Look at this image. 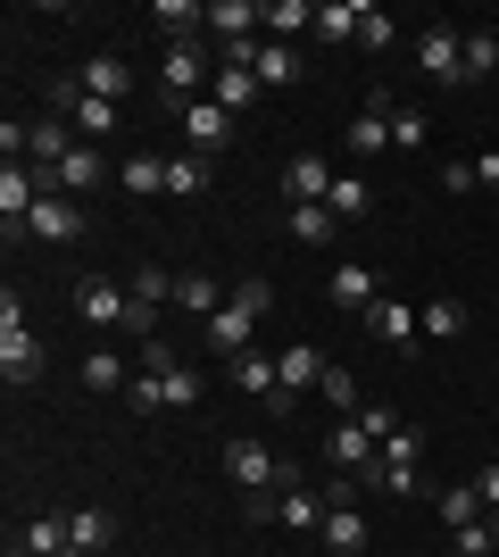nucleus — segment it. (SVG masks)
Instances as JSON below:
<instances>
[{
  "instance_id": "nucleus-3",
  "label": "nucleus",
  "mask_w": 499,
  "mask_h": 557,
  "mask_svg": "<svg viewBox=\"0 0 499 557\" xmlns=\"http://www.w3.org/2000/svg\"><path fill=\"white\" fill-rule=\"evenodd\" d=\"M416 67H425V84H466V34H458V25H425V34H416Z\"/></svg>"
},
{
  "instance_id": "nucleus-19",
  "label": "nucleus",
  "mask_w": 499,
  "mask_h": 557,
  "mask_svg": "<svg viewBox=\"0 0 499 557\" xmlns=\"http://www.w3.org/2000/svg\"><path fill=\"white\" fill-rule=\"evenodd\" d=\"M209 25L225 34V50H234V42H259L266 9H259V0H209Z\"/></svg>"
},
{
  "instance_id": "nucleus-45",
  "label": "nucleus",
  "mask_w": 499,
  "mask_h": 557,
  "mask_svg": "<svg viewBox=\"0 0 499 557\" xmlns=\"http://www.w3.org/2000/svg\"><path fill=\"white\" fill-rule=\"evenodd\" d=\"M358 424H366L375 442H391V433H400V417H391V408H358Z\"/></svg>"
},
{
  "instance_id": "nucleus-29",
  "label": "nucleus",
  "mask_w": 499,
  "mask_h": 557,
  "mask_svg": "<svg viewBox=\"0 0 499 557\" xmlns=\"http://www.w3.org/2000/svg\"><path fill=\"white\" fill-rule=\"evenodd\" d=\"M433 516H441V524L458 533V524H475V516H483V491H475V483H450V491H433Z\"/></svg>"
},
{
  "instance_id": "nucleus-36",
  "label": "nucleus",
  "mask_w": 499,
  "mask_h": 557,
  "mask_svg": "<svg viewBox=\"0 0 499 557\" xmlns=\"http://www.w3.org/2000/svg\"><path fill=\"white\" fill-rule=\"evenodd\" d=\"M425 333H433V342H458V333H466V300H450V292L425 300Z\"/></svg>"
},
{
  "instance_id": "nucleus-7",
  "label": "nucleus",
  "mask_w": 499,
  "mask_h": 557,
  "mask_svg": "<svg viewBox=\"0 0 499 557\" xmlns=\"http://www.w3.org/2000/svg\"><path fill=\"white\" fill-rule=\"evenodd\" d=\"M75 233H84L75 200H67V191H42V200H34V216H25V225L9 233V242H75Z\"/></svg>"
},
{
  "instance_id": "nucleus-34",
  "label": "nucleus",
  "mask_w": 499,
  "mask_h": 557,
  "mask_svg": "<svg viewBox=\"0 0 499 557\" xmlns=\"http://www.w3.org/2000/svg\"><path fill=\"white\" fill-rule=\"evenodd\" d=\"M325 209L341 216V225H350V216H366V209H375V191L358 184V175H333V191H325Z\"/></svg>"
},
{
  "instance_id": "nucleus-41",
  "label": "nucleus",
  "mask_w": 499,
  "mask_h": 557,
  "mask_svg": "<svg viewBox=\"0 0 499 557\" xmlns=\"http://www.w3.org/2000/svg\"><path fill=\"white\" fill-rule=\"evenodd\" d=\"M234 308H241V317H266V308H275V283H266V275H241L234 283Z\"/></svg>"
},
{
  "instance_id": "nucleus-38",
  "label": "nucleus",
  "mask_w": 499,
  "mask_h": 557,
  "mask_svg": "<svg viewBox=\"0 0 499 557\" xmlns=\"http://www.w3.org/2000/svg\"><path fill=\"white\" fill-rule=\"evenodd\" d=\"M316 392H325L341 417H358V408H366V399H358V374H350V367H325V383H316Z\"/></svg>"
},
{
  "instance_id": "nucleus-9",
  "label": "nucleus",
  "mask_w": 499,
  "mask_h": 557,
  "mask_svg": "<svg viewBox=\"0 0 499 557\" xmlns=\"http://www.w3.org/2000/svg\"><path fill=\"white\" fill-rule=\"evenodd\" d=\"M325 300L341 308V317H366V308L383 300V283H375V267H358V258H350V267H333V275H325Z\"/></svg>"
},
{
  "instance_id": "nucleus-25",
  "label": "nucleus",
  "mask_w": 499,
  "mask_h": 557,
  "mask_svg": "<svg viewBox=\"0 0 499 557\" xmlns=\"http://www.w3.org/2000/svg\"><path fill=\"white\" fill-rule=\"evenodd\" d=\"M67 541H75L84 557H100L109 541H117V516H109V508H75V516H67Z\"/></svg>"
},
{
  "instance_id": "nucleus-17",
  "label": "nucleus",
  "mask_w": 499,
  "mask_h": 557,
  "mask_svg": "<svg viewBox=\"0 0 499 557\" xmlns=\"http://www.w3.org/2000/svg\"><path fill=\"white\" fill-rule=\"evenodd\" d=\"M325 367H333V358H325L316 342L284 349V367H275V392H291V399H300V392H316V383H325Z\"/></svg>"
},
{
  "instance_id": "nucleus-37",
  "label": "nucleus",
  "mask_w": 499,
  "mask_h": 557,
  "mask_svg": "<svg viewBox=\"0 0 499 557\" xmlns=\"http://www.w3.org/2000/svg\"><path fill=\"white\" fill-rule=\"evenodd\" d=\"M316 42H358V9H350V0L316 9Z\"/></svg>"
},
{
  "instance_id": "nucleus-20",
  "label": "nucleus",
  "mask_w": 499,
  "mask_h": 557,
  "mask_svg": "<svg viewBox=\"0 0 499 557\" xmlns=\"http://www.w3.org/2000/svg\"><path fill=\"white\" fill-rule=\"evenodd\" d=\"M250 67H259V84H266V92H291V84L309 75V59H300L291 42H259V59H250Z\"/></svg>"
},
{
  "instance_id": "nucleus-49",
  "label": "nucleus",
  "mask_w": 499,
  "mask_h": 557,
  "mask_svg": "<svg viewBox=\"0 0 499 557\" xmlns=\"http://www.w3.org/2000/svg\"><path fill=\"white\" fill-rule=\"evenodd\" d=\"M67 557H84V549H67Z\"/></svg>"
},
{
  "instance_id": "nucleus-35",
  "label": "nucleus",
  "mask_w": 499,
  "mask_h": 557,
  "mask_svg": "<svg viewBox=\"0 0 499 557\" xmlns=\"http://www.w3.org/2000/svg\"><path fill=\"white\" fill-rule=\"evenodd\" d=\"M234 383L250 399H275V358H266V349H250V358H234Z\"/></svg>"
},
{
  "instance_id": "nucleus-1",
  "label": "nucleus",
  "mask_w": 499,
  "mask_h": 557,
  "mask_svg": "<svg viewBox=\"0 0 499 557\" xmlns=\"http://www.w3.org/2000/svg\"><path fill=\"white\" fill-rule=\"evenodd\" d=\"M225 483L250 491V516H266V491H284V483H291V466L275 458L259 433H234V442H225Z\"/></svg>"
},
{
  "instance_id": "nucleus-5",
  "label": "nucleus",
  "mask_w": 499,
  "mask_h": 557,
  "mask_svg": "<svg viewBox=\"0 0 499 557\" xmlns=\"http://www.w3.org/2000/svg\"><path fill=\"white\" fill-rule=\"evenodd\" d=\"M416 458H425V433H416V424H400V433L383 442L375 474H358V483H375V491H416Z\"/></svg>"
},
{
  "instance_id": "nucleus-42",
  "label": "nucleus",
  "mask_w": 499,
  "mask_h": 557,
  "mask_svg": "<svg viewBox=\"0 0 499 557\" xmlns=\"http://www.w3.org/2000/svg\"><path fill=\"white\" fill-rule=\"evenodd\" d=\"M450 549L458 557H499V541H491V524L475 516V524H458V533H450Z\"/></svg>"
},
{
  "instance_id": "nucleus-33",
  "label": "nucleus",
  "mask_w": 499,
  "mask_h": 557,
  "mask_svg": "<svg viewBox=\"0 0 499 557\" xmlns=\"http://www.w3.org/2000/svg\"><path fill=\"white\" fill-rule=\"evenodd\" d=\"M84 383H92V392H134V374H125L117 349H92V358H84Z\"/></svg>"
},
{
  "instance_id": "nucleus-32",
  "label": "nucleus",
  "mask_w": 499,
  "mask_h": 557,
  "mask_svg": "<svg viewBox=\"0 0 499 557\" xmlns=\"http://www.w3.org/2000/svg\"><path fill=\"white\" fill-rule=\"evenodd\" d=\"M266 25H275V42H291V34H316V9L309 0H266Z\"/></svg>"
},
{
  "instance_id": "nucleus-46",
  "label": "nucleus",
  "mask_w": 499,
  "mask_h": 557,
  "mask_svg": "<svg viewBox=\"0 0 499 557\" xmlns=\"http://www.w3.org/2000/svg\"><path fill=\"white\" fill-rule=\"evenodd\" d=\"M475 491H483V516H491V508H499V466H483V474H475Z\"/></svg>"
},
{
  "instance_id": "nucleus-23",
  "label": "nucleus",
  "mask_w": 499,
  "mask_h": 557,
  "mask_svg": "<svg viewBox=\"0 0 499 557\" xmlns=\"http://www.w3.org/2000/svg\"><path fill=\"white\" fill-rule=\"evenodd\" d=\"M250 325H259V317H241V308L225 300L209 317V349H216V358H250Z\"/></svg>"
},
{
  "instance_id": "nucleus-30",
  "label": "nucleus",
  "mask_w": 499,
  "mask_h": 557,
  "mask_svg": "<svg viewBox=\"0 0 499 557\" xmlns=\"http://www.w3.org/2000/svg\"><path fill=\"white\" fill-rule=\"evenodd\" d=\"M166 191H175V200H200V191H209V159H200V150L166 159Z\"/></svg>"
},
{
  "instance_id": "nucleus-22",
  "label": "nucleus",
  "mask_w": 499,
  "mask_h": 557,
  "mask_svg": "<svg viewBox=\"0 0 499 557\" xmlns=\"http://www.w3.org/2000/svg\"><path fill=\"white\" fill-rule=\"evenodd\" d=\"M150 25H159L166 42H200V25H209V0H159V9H150Z\"/></svg>"
},
{
  "instance_id": "nucleus-12",
  "label": "nucleus",
  "mask_w": 499,
  "mask_h": 557,
  "mask_svg": "<svg viewBox=\"0 0 499 557\" xmlns=\"http://www.w3.org/2000/svg\"><path fill=\"white\" fill-rule=\"evenodd\" d=\"M0 383H9V392H25V383H42V342H34V333H0Z\"/></svg>"
},
{
  "instance_id": "nucleus-50",
  "label": "nucleus",
  "mask_w": 499,
  "mask_h": 557,
  "mask_svg": "<svg viewBox=\"0 0 499 557\" xmlns=\"http://www.w3.org/2000/svg\"><path fill=\"white\" fill-rule=\"evenodd\" d=\"M9 557H17V549H9Z\"/></svg>"
},
{
  "instance_id": "nucleus-14",
  "label": "nucleus",
  "mask_w": 499,
  "mask_h": 557,
  "mask_svg": "<svg viewBox=\"0 0 499 557\" xmlns=\"http://www.w3.org/2000/svg\"><path fill=\"white\" fill-rule=\"evenodd\" d=\"M184 141L200 150V159H209V150H234V116L216 109V100H191L184 109Z\"/></svg>"
},
{
  "instance_id": "nucleus-15",
  "label": "nucleus",
  "mask_w": 499,
  "mask_h": 557,
  "mask_svg": "<svg viewBox=\"0 0 499 557\" xmlns=\"http://www.w3.org/2000/svg\"><path fill=\"white\" fill-rule=\"evenodd\" d=\"M209 92H216V109H225V116H241L250 100H266V84H259V67H250V59H225Z\"/></svg>"
},
{
  "instance_id": "nucleus-31",
  "label": "nucleus",
  "mask_w": 499,
  "mask_h": 557,
  "mask_svg": "<svg viewBox=\"0 0 499 557\" xmlns=\"http://www.w3.org/2000/svg\"><path fill=\"white\" fill-rule=\"evenodd\" d=\"M284 184H291V200H325V191H333V166L325 159H291Z\"/></svg>"
},
{
  "instance_id": "nucleus-16",
  "label": "nucleus",
  "mask_w": 499,
  "mask_h": 557,
  "mask_svg": "<svg viewBox=\"0 0 499 557\" xmlns=\"http://www.w3.org/2000/svg\"><path fill=\"white\" fill-rule=\"evenodd\" d=\"M316 541H325L333 557H358V549H366L375 533H366V516H358L350 499H333V508H325V524H316Z\"/></svg>"
},
{
  "instance_id": "nucleus-28",
  "label": "nucleus",
  "mask_w": 499,
  "mask_h": 557,
  "mask_svg": "<svg viewBox=\"0 0 499 557\" xmlns=\"http://www.w3.org/2000/svg\"><path fill=\"white\" fill-rule=\"evenodd\" d=\"M225 300H234V292H216L209 275H175V308H191L200 325H209V317H216V308H225Z\"/></svg>"
},
{
  "instance_id": "nucleus-26",
  "label": "nucleus",
  "mask_w": 499,
  "mask_h": 557,
  "mask_svg": "<svg viewBox=\"0 0 499 557\" xmlns=\"http://www.w3.org/2000/svg\"><path fill=\"white\" fill-rule=\"evenodd\" d=\"M75 541H67V516H34L25 524V541H17V557H67Z\"/></svg>"
},
{
  "instance_id": "nucleus-6",
  "label": "nucleus",
  "mask_w": 499,
  "mask_h": 557,
  "mask_svg": "<svg viewBox=\"0 0 499 557\" xmlns=\"http://www.w3.org/2000/svg\"><path fill=\"white\" fill-rule=\"evenodd\" d=\"M109 175H117V166L100 159L92 141H75L67 159H59V166H50V175H42V191H67V200H75V191H84V200H92V191L109 184Z\"/></svg>"
},
{
  "instance_id": "nucleus-47",
  "label": "nucleus",
  "mask_w": 499,
  "mask_h": 557,
  "mask_svg": "<svg viewBox=\"0 0 499 557\" xmlns=\"http://www.w3.org/2000/svg\"><path fill=\"white\" fill-rule=\"evenodd\" d=\"M475 184H483V191H499V150H491V159L475 166Z\"/></svg>"
},
{
  "instance_id": "nucleus-21",
  "label": "nucleus",
  "mask_w": 499,
  "mask_h": 557,
  "mask_svg": "<svg viewBox=\"0 0 499 557\" xmlns=\"http://www.w3.org/2000/svg\"><path fill=\"white\" fill-rule=\"evenodd\" d=\"M383 141H391V100L375 92V100H366V109L350 116V159H375Z\"/></svg>"
},
{
  "instance_id": "nucleus-24",
  "label": "nucleus",
  "mask_w": 499,
  "mask_h": 557,
  "mask_svg": "<svg viewBox=\"0 0 499 557\" xmlns=\"http://www.w3.org/2000/svg\"><path fill=\"white\" fill-rule=\"evenodd\" d=\"M284 225H291V242H309V250H325L333 233H341V216H333L325 200H291V216H284Z\"/></svg>"
},
{
  "instance_id": "nucleus-48",
  "label": "nucleus",
  "mask_w": 499,
  "mask_h": 557,
  "mask_svg": "<svg viewBox=\"0 0 499 557\" xmlns=\"http://www.w3.org/2000/svg\"><path fill=\"white\" fill-rule=\"evenodd\" d=\"M483 524H491V541H499V508H491V516H483Z\"/></svg>"
},
{
  "instance_id": "nucleus-18",
  "label": "nucleus",
  "mask_w": 499,
  "mask_h": 557,
  "mask_svg": "<svg viewBox=\"0 0 499 557\" xmlns=\"http://www.w3.org/2000/svg\"><path fill=\"white\" fill-rule=\"evenodd\" d=\"M416 325H425V317H416L408 300H375V308H366V333H375L383 349H408V342H416Z\"/></svg>"
},
{
  "instance_id": "nucleus-39",
  "label": "nucleus",
  "mask_w": 499,
  "mask_h": 557,
  "mask_svg": "<svg viewBox=\"0 0 499 557\" xmlns=\"http://www.w3.org/2000/svg\"><path fill=\"white\" fill-rule=\"evenodd\" d=\"M499 75V34H466V84Z\"/></svg>"
},
{
  "instance_id": "nucleus-10",
  "label": "nucleus",
  "mask_w": 499,
  "mask_h": 557,
  "mask_svg": "<svg viewBox=\"0 0 499 557\" xmlns=\"http://www.w3.org/2000/svg\"><path fill=\"white\" fill-rule=\"evenodd\" d=\"M325 508H333V491H309L300 474L284 483V499H266V516H284L291 533H316V524H325Z\"/></svg>"
},
{
  "instance_id": "nucleus-44",
  "label": "nucleus",
  "mask_w": 499,
  "mask_h": 557,
  "mask_svg": "<svg viewBox=\"0 0 499 557\" xmlns=\"http://www.w3.org/2000/svg\"><path fill=\"white\" fill-rule=\"evenodd\" d=\"M391 141H400V150H425V109H391Z\"/></svg>"
},
{
  "instance_id": "nucleus-4",
  "label": "nucleus",
  "mask_w": 499,
  "mask_h": 557,
  "mask_svg": "<svg viewBox=\"0 0 499 557\" xmlns=\"http://www.w3.org/2000/svg\"><path fill=\"white\" fill-rule=\"evenodd\" d=\"M75 317H84V325H109V333H125V317H134V283L84 275V283H75Z\"/></svg>"
},
{
  "instance_id": "nucleus-27",
  "label": "nucleus",
  "mask_w": 499,
  "mask_h": 557,
  "mask_svg": "<svg viewBox=\"0 0 499 557\" xmlns=\"http://www.w3.org/2000/svg\"><path fill=\"white\" fill-rule=\"evenodd\" d=\"M117 184L134 191V200H150V191H166V159H159V150H142V159H117Z\"/></svg>"
},
{
  "instance_id": "nucleus-11",
  "label": "nucleus",
  "mask_w": 499,
  "mask_h": 557,
  "mask_svg": "<svg viewBox=\"0 0 499 557\" xmlns=\"http://www.w3.org/2000/svg\"><path fill=\"white\" fill-rule=\"evenodd\" d=\"M67 150H75V125H67V116H34V125H25V159H34V175H50Z\"/></svg>"
},
{
  "instance_id": "nucleus-43",
  "label": "nucleus",
  "mask_w": 499,
  "mask_h": 557,
  "mask_svg": "<svg viewBox=\"0 0 499 557\" xmlns=\"http://www.w3.org/2000/svg\"><path fill=\"white\" fill-rule=\"evenodd\" d=\"M391 34H400V25L383 17V9H358V50H391Z\"/></svg>"
},
{
  "instance_id": "nucleus-8",
  "label": "nucleus",
  "mask_w": 499,
  "mask_h": 557,
  "mask_svg": "<svg viewBox=\"0 0 499 557\" xmlns=\"http://www.w3.org/2000/svg\"><path fill=\"white\" fill-rule=\"evenodd\" d=\"M325 458H333V466H341V474H350V483H358V474H375L383 442H375V433H366V424H358V417H341V424H333V433H325Z\"/></svg>"
},
{
  "instance_id": "nucleus-2",
  "label": "nucleus",
  "mask_w": 499,
  "mask_h": 557,
  "mask_svg": "<svg viewBox=\"0 0 499 557\" xmlns=\"http://www.w3.org/2000/svg\"><path fill=\"white\" fill-rule=\"evenodd\" d=\"M209 84H216L209 50H200V42H166V59H159V100H166V109H191Z\"/></svg>"
},
{
  "instance_id": "nucleus-40",
  "label": "nucleus",
  "mask_w": 499,
  "mask_h": 557,
  "mask_svg": "<svg viewBox=\"0 0 499 557\" xmlns=\"http://www.w3.org/2000/svg\"><path fill=\"white\" fill-rule=\"evenodd\" d=\"M125 399H134V417H175V408H166V383H159V374H134V392H125Z\"/></svg>"
},
{
  "instance_id": "nucleus-13",
  "label": "nucleus",
  "mask_w": 499,
  "mask_h": 557,
  "mask_svg": "<svg viewBox=\"0 0 499 557\" xmlns=\"http://www.w3.org/2000/svg\"><path fill=\"white\" fill-rule=\"evenodd\" d=\"M92 100H109V109H125V92H134V67H125L117 50H100V59H84V75H75Z\"/></svg>"
}]
</instances>
